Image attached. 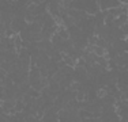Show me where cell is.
<instances>
[{"mask_svg":"<svg viewBox=\"0 0 128 122\" xmlns=\"http://www.w3.org/2000/svg\"><path fill=\"white\" fill-rule=\"evenodd\" d=\"M57 34H59V37L62 39H70V38H71L67 29H62V27H59V29H57Z\"/></svg>","mask_w":128,"mask_h":122,"instance_id":"2","label":"cell"},{"mask_svg":"<svg viewBox=\"0 0 128 122\" xmlns=\"http://www.w3.org/2000/svg\"><path fill=\"white\" fill-rule=\"evenodd\" d=\"M120 29H121V31L124 33V35H128V23L121 24V26H120Z\"/></svg>","mask_w":128,"mask_h":122,"instance_id":"3","label":"cell"},{"mask_svg":"<svg viewBox=\"0 0 128 122\" xmlns=\"http://www.w3.org/2000/svg\"><path fill=\"white\" fill-rule=\"evenodd\" d=\"M120 3H126V4H128V0H118Z\"/></svg>","mask_w":128,"mask_h":122,"instance_id":"4","label":"cell"},{"mask_svg":"<svg viewBox=\"0 0 128 122\" xmlns=\"http://www.w3.org/2000/svg\"><path fill=\"white\" fill-rule=\"evenodd\" d=\"M93 53L96 54L97 57H105L106 56V49L102 46H98V45H94L93 46Z\"/></svg>","mask_w":128,"mask_h":122,"instance_id":"1","label":"cell"}]
</instances>
